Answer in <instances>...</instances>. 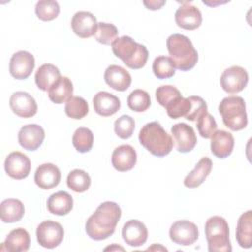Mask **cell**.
I'll list each match as a JSON object with an SVG mask.
<instances>
[{
    "label": "cell",
    "instance_id": "14",
    "mask_svg": "<svg viewBox=\"0 0 252 252\" xmlns=\"http://www.w3.org/2000/svg\"><path fill=\"white\" fill-rule=\"evenodd\" d=\"M44 137V129L37 124L25 125L18 133L19 144L27 151L37 150L41 146Z\"/></svg>",
    "mask_w": 252,
    "mask_h": 252
},
{
    "label": "cell",
    "instance_id": "10",
    "mask_svg": "<svg viewBox=\"0 0 252 252\" xmlns=\"http://www.w3.org/2000/svg\"><path fill=\"white\" fill-rule=\"evenodd\" d=\"M35 66L34 57L32 53L26 50L15 52L9 64V71L13 78L17 80H25L29 78Z\"/></svg>",
    "mask_w": 252,
    "mask_h": 252
},
{
    "label": "cell",
    "instance_id": "41",
    "mask_svg": "<svg viewBox=\"0 0 252 252\" xmlns=\"http://www.w3.org/2000/svg\"><path fill=\"white\" fill-rule=\"evenodd\" d=\"M189 99L191 101V108L189 113L185 116V118L189 121H195L197 118L205 111L208 110V106L206 101L201 97L197 95H192L189 96Z\"/></svg>",
    "mask_w": 252,
    "mask_h": 252
},
{
    "label": "cell",
    "instance_id": "44",
    "mask_svg": "<svg viewBox=\"0 0 252 252\" xmlns=\"http://www.w3.org/2000/svg\"><path fill=\"white\" fill-rule=\"evenodd\" d=\"M107 250H110V251H112V250H124V248L123 247H120V246H116V244H113L112 246H109V247H106L105 249H104V251H107Z\"/></svg>",
    "mask_w": 252,
    "mask_h": 252
},
{
    "label": "cell",
    "instance_id": "26",
    "mask_svg": "<svg viewBox=\"0 0 252 252\" xmlns=\"http://www.w3.org/2000/svg\"><path fill=\"white\" fill-rule=\"evenodd\" d=\"M61 78L59 69L52 64L46 63L41 65L34 76L35 84L41 91L48 92V90Z\"/></svg>",
    "mask_w": 252,
    "mask_h": 252
},
{
    "label": "cell",
    "instance_id": "4",
    "mask_svg": "<svg viewBox=\"0 0 252 252\" xmlns=\"http://www.w3.org/2000/svg\"><path fill=\"white\" fill-rule=\"evenodd\" d=\"M112 52L123 63L134 70L143 68L148 60L149 51L143 44L137 43L127 35L117 37L111 44Z\"/></svg>",
    "mask_w": 252,
    "mask_h": 252
},
{
    "label": "cell",
    "instance_id": "33",
    "mask_svg": "<svg viewBox=\"0 0 252 252\" xmlns=\"http://www.w3.org/2000/svg\"><path fill=\"white\" fill-rule=\"evenodd\" d=\"M89 112L87 100L81 96H72L65 104V113L73 119H82Z\"/></svg>",
    "mask_w": 252,
    "mask_h": 252
},
{
    "label": "cell",
    "instance_id": "16",
    "mask_svg": "<svg viewBox=\"0 0 252 252\" xmlns=\"http://www.w3.org/2000/svg\"><path fill=\"white\" fill-rule=\"evenodd\" d=\"M175 22L178 27L184 30H196L202 24L201 11L196 6L184 2L175 12Z\"/></svg>",
    "mask_w": 252,
    "mask_h": 252
},
{
    "label": "cell",
    "instance_id": "21",
    "mask_svg": "<svg viewBox=\"0 0 252 252\" xmlns=\"http://www.w3.org/2000/svg\"><path fill=\"white\" fill-rule=\"evenodd\" d=\"M105 83L115 91H126L132 82L130 73L121 66L110 65L104 72Z\"/></svg>",
    "mask_w": 252,
    "mask_h": 252
},
{
    "label": "cell",
    "instance_id": "24",
    "mask_svg": "<svg viewBox=\"0 0 252 252\" xmlns=\"http://www.w3.org/2000/svg\"><path fill=\"white\" fill-rule=\"evenodd\" d=\"M212 166H213V162L211 158H209L208 157L202 158L197 162L194 169L190 171L184 178V181H183L184 185L187 188H196L200 186L208 177V175L211 173Z\"/></svg>",
    "mask_w": 252,
    "mask_h": 252
},
{
    "label": "cell",
    "instance_id": "38",
    "mask_svg": "<svg viewBox=\"0 0 252 252\" xmlns=\"http://www.w3.org/2000/svg\"><path fill=\"white\" fill-rule=\"evenodd\" d=\"M196 126L201 137L210 139L212 135L217 131L218 125L215 118L207 111L203 112L196 120Z\"/></svg>",
    "mask_w": 252,
    "mask_h": 252
},
{
    "label": "cell",
    "instance_id": "2",
    "mask_svg": "<svg viewBox=\"0 0 252 252\" xmlns=\"http://www.w3.org/2000/svg\"><path fill=\"white\" fill-rule=\"evenodd\" d=\"M140 144L152 155L162 158L168 155L173 148L171 136L158 121L145 124L139 132Z\"/></svg>",
    "mask_w": 252,
    "mask_h": 252
},
{
    "label": "cell",
    "instance_id": "8",
    "mask_svg": "<svg viewBox=\"0 0 252 252\" xmlns=\"http://www.w3.org/2000/svg\"><path fill=\"white\" fill-rule=\"evenodd\" d=\"M249 76L247 71L240 66H231L225 69L220 79L222 90L228 94L241 92L248 84Z\"/></svg>",
    "mask_w": 252,
    "mask_h": 252
},
{
    "label": "cell",
    "instance_id": "29",
    "mask_svg": "<svg viewBox=\"0 0 252 252\" xmlns=\"http://www.w3.org/2000/svg\"><path fill=\"white\" fill-rule=\"evenodd\" d=\"M236 240L240 247L250 248L252 245V211L243 213L236 225Z\"/></svg>",
    "mask_w": 252,
    "mask_h": 252
},
{
    "label": "cell",
    "instance_id": "31",
    "mask_svg": "<svg viewBox=\"0 0 252 252\" xmlns=\"http://www.w3.org/2000/svg\"><path fill=\"white\" fill-rule=\"evenodd\" d=\"M72 143L79 153H88L93 148L94 134L87 127H79L73 134Z\"/></svg>",
    "mask_w": 252,
    "mask_h": 252
},
{
    "label": "cell",
    "instance_id": "9",
    "mask_svg": "<svg viewBox=\"0 0 252 252\" xmlns=\"http://www.w3.org/2000/svg\"><path fill=\"white\" fill-rule=\"evenodd\" d=\"M169 237L178 245L189 246L197 241L199 237V230L194 222L187 220H181L171 224Z\"/></svg>",
    "mask_w": 252,
    "mask_h": 252
},
{
    "label": "cell",
    "instance_id": "13",
    "mask_svg": "<svg viewBox=\"0 0 252 252\" xmlns=\"http://www.w3.org/2000/svg\"><path fill=\"white\" fill-rule=\"evenodd\" d=\"M12 111L22 118H30L36 114L37 104L35 99L27 92H15L9 100Z\"/></svg>",
    "mask_w": 252,
    "mask_h": 252
},
{
    "label": "cell",
    "instance_id": "6",
    "mask_svg": "<svg viewBox=\"0 0 252 252\" xmlns=\"http://www.w3.org/2000/svg\"><path fill=\"white\" fill-rule=\"evenodd\" d=\"M205 235L210 252H230L228 223L222 217L214 216L205 223Z\"/></svg>",
    "mask_w": 252,
    "mask_h": 252
},
{
    "label": "cell",
    "instance_id": "28",
    "mask_svg": "<svg viewBox=\"0 0 252 252\" xmlns=\"http://www.w3.org/2000/svg\"><path fill=\"white\" fill-rule=\"evenodd\" d=\"M24 204L18 199H6L0 205V217L3 222H17L24 217Z\"/></svg>",
    "mask_w": 252,
    "mask_h": 252
},
{
    "label": "cell",
    "instance_id": "37",
    "mask_svg": "<svg viewBox=\"0 0 252 252\" xmlns=\"http://www.w3.org/2000/svg\"><path fill=\"white\" fill-rule=\"evenodd\" d=\"M190 108L191 101L189 97H183L182 95L177 97L165 107L167 115L172 119L185 117L189 113Z\"/></svg>",
    "mask_w": 252,
    "mask_h": 252
},
{
    "label": "cell",
    "instance_id": "22",
    "mask_svg": "<svg viewBox=\"0 0 252 252\" xmlns=\"http://www.w3.org/2000/svg\"><path fill=\"white\" fill-rule=\"evenodd\" d=\"M94 111L100 116H111L120 108V100L113 94L107 92H98L93 98Z\"/></svg>",
    "mask_w": 252,
    "mask_h": 252
},
{
    "label": "cell",
    "instance_id": "20",
    "mask_svg": "<svg viewBox=\"0 0 252 252\" xmlns=\"http://www.w3.org/2000/svg\"><path fill=\"white\" fill-rule=\"evenodd\" d=\"M234 138L231 133L217 130L211 137V152L219 158H227L233 151Z\"/></svg>",
    "mask_w": 252,
    "mask_h": 252
},
{
    "label": "cell",
    "instance_id": "30",
    "mask_svg": "<svg viewBox=\"0 0 252 252\" xmlns=\"http://www.w3.org/2000/svg\"><path fill=\"white\" fill-rule=\"evenodd\" d=\"M67 186L74 192H85L91 186V177L83 169H74L67 176Z\"/></svg>",
    "mask_w": 252,
    "mask_h": 252
},
{
    "label": "cell",
    "instance_id": "11",
    "mask_svg": "<svg viewBox=\"0 0 252 252\" xmlns=\"http://www.w3.org/2000/svg\"><path fill=\"white\" fill-rule=\"evenodd\" d=\"M31 160L28 156L18 151L10 153L4 162L6 173L16 180L28 177L31 171Z\"/></svg>",
    "mask_w": 252,
    "mask_h": 252
},
{
    "label": "cell",
    "instance_id": "17",
    "mask_svg": "<svg viewBox=\"0 0 252 252\" xmlns=\"http://www.w3.org/2000/svg\"><path fill=\"white\" fill-rule=\"evenodd\" d=\"M122 237L129 246L139 247L146 243L148 229L141 220H130L122 227Z\"/></svg>",
    "mask_w": 252,
    "mask_h": 252
},
{
    "label": "cell",
    "instance_id": "23",
    "mask_svg": "<svg viewBox=\"0 0 252 252\" xmlns=\"http://www.w3.org/2000/svg\"><path fill=\"white\" fill-rule=\"evenodd\" d=\"M30 244L31 237L29 232L22 227H18L9 232L1 245V250L9 252H25L29 250Z\"/></svg>",
    "mask_w": 252,
    "mask_h": 252
},
{
    "label": "cell",
    "instance_id": "7",
    "mask_svg": "<svg viewBox=\"0 0 252 252\" xmlns=\"http://www.w3.org/2000/svg\"><path fill=\"white\" fill-rule=\"evenodd\" d=\"M64 229L62 225L54 220H44L36 228V239L40 246L53 249L63 240Z\"/></svg>",
    "mask_w": 252,
    "mask_h": 252
},
{
    "label": "cell",
    "instance_id": "19",
    "mask_svg": "<svg viewBox=\"0 0 252 252\" xmlns=\"http://www.w3.org/2000/svg\"><path fill=\"white\" fill-rule=\"evenodd\" d=\"M61 179L59 168L53 163L40 164L34 173V182L41 189H51L56 187Z\"/></svg>",
    "mask_w": 252,
    "mask_h": 252
},
{
    "label": "cell",
    "instance_id": "36",
    "mask_svg": "<svg viewBox=\"0 0 252 252\" xmlns=\"http://www.w3.org/2000/svg\"><path fill=\"white\" fill-rule=\"evenodd\" d=\"M118 30L110 23L100 22L97 23V28L94 33V38L101 44L111 45L112 42L117 38Z\"/></svg>",
    "mask_w": 252,
    "mask_h": 252
},
{
    "label": "cell",
    "instance_id": "15",
    "mask_svg": "<svg viewBox=\"0 0 252 252\" xmlns=\"http://www.w3.org/2000/svg\"><path fill=\"white\" fill-rule=\"evenodd\" d=\"M71 27L75 34L82 38H88L94 35L97 22L96 18L87 11H79L75 13L71 20Z\"/></svg>",
    "mask_w": 252,
    "mask_h": 252
},
{
    "label": "cell",
    "instance_id": "43",
    "mask_svg": "<svg viewBox=\"0 0 252 252\" xmlns=\"http://www.w3.org/2000/svg\"><path fill=\"white\" fill-rule=\"evenodd\" d=\"M162 250V251H167V249L166 248H164V247H162V246H160V245H158V244H154L152 247H149L147 250Z\"/></svg>",
    "mask_w": 252,
    "mask_h": 252
},
{
    "label": "cell",
    "instance_id": "5",
    "mask_svg": "<svg viewBox=\"0 0 252 252\" xmlns=\"http://www.w3.org/2000/svg\"><path fill=\"white\" fill-rule=\"evenodd\" d=\"M219 112L223 124L232 131L244 129L248 124L245 101L241 96L224 97L219 104Z\"/></svg>",
    "mask_w": 252,
    "mask_h": 252
},
{
    "label": "cell",
    "instance_id": "35",
    "mask_svg": "<svg viewBox=\"0 0 252 252\" xmlns=\"http://www.w3.org/2000/svg\"><path fill=\"white\" fill-rule=\"evenodd\" d=\"M153 72L159 80L168 79L174 76L175 67L168 56H158L153 62Z\"/></svg>",
    "mask_w": 252,
    "mask_h": 252
},
{
    "label": "cell",
    "instance_id": "34",
    "mask_svg": "<svg viewBox=\"0 0 252 252\" xmlns=\"http://www.w3.org/2000/svg\"><path fill=\"white\" fill-rule=\"evenodd\" d=\"M59 4L54 0H40L35 5V14L37 18L44 22L54 20L59 15Z\"/></svg>",
    "mask_w": 252,
    "mask_h": 252
},
{
    "label": "cell",
    "instance_id": "27",
    "mask_svg": "<svg viewBox=\"0 0 252 252\" xmlns=\"http://www.w3.org/2000/svg\"><path fill=\"white\" fill-rule=\"evenodd\" d=\"M74 87L68 77H61L49 90L48 97L56 104L67 102L73 96Z\"/></svg>",
    "mask_w": 252,
    "mask_h": 252
},
{
    "label": "cell",
    "instance_id": "1",
    "mask_svg": "<svg viewBox=\"0 0 252 252\" xmlns=\"http://www.w3.org/2000/svg\"><path fill=\"white\" fill-rule=\"evenodd\" d=\"M121 218V209L115 202L101 203L86 221V232L94 240H103L111 236Z\"/></svg>",
    "mask_w": 252,
    "mask_h": 252
},
{
    "label": "cell",
    "instance_id": "42",
    "mask_svg": "<svg viewBox=\"0 0 252 252\" xmlns=\"http://www.w3.org/2000/svg\"><path fill=\"white\" fill-rule=\"evenodd\" d=\"M143 4L147 7L149 10H158L160 9L164 4L165 1H158V0H151V1H143Z\"/></svg>",
    "mask_w": 252,
    "mask_h": 252
},
{
    "label": "cell",
    "instance_id": "18",
    "mask_svg": "<svg viewBox=\"0 0 252 252\" xmlns=\"http://www.w3.org/2000/svg\"><path fill=\"white\" fill-rule=\"evenodd\" d=\"M136 162L137 153L135 149L130 145H121L115 148L112 153V166L120 172L131 170L136 165Z\"/></svg>",
    "mask_w": 252,
    "mask_h": 252
},
{
    "label": "cell",
    "instance_id": "39",
    "mask_svg": "<svg viewBox=\"0 0 252 252\" xmlns=\"http://www.w3.org/2000/svg\"><path fill=\"white\" fill-rule=\"evenodd\" d=\"M179 96H181V93L171 85H163L156 90V98L164 108Z\"/></svg>",
    "mask_w": 252,
    "mask_h": 252
},
{
    "label": "cell",
    "instance_id": "3",
    "mask_svg": "<svg viewBox=\"0 0 252 252\" xmlns=\"http://www.w3.org/2000/svg\"><path fill=\"white\" fill-rule=\"evenodd\" d=\"M166 47L169 58L178 70L189 71L198 62L197 50L193 46L192 41L183 34L173 33L169 35L166 39Z\"/></svg>",
    "mask_w": 252,
    "mask_h": 252
},
{
    "label": "cell",
    "instance_id": "32",
    "mask_svg": "<svg viewBox=\"0 0 252 252\" xmlns=\"http://www.w3.org/2000/svg\"><path fill=\"white\" fill-rule=\"evenodd\" d=\"M127 104L129 108L135 112H144L151 105L150 94L141 89L134 90L128 95Z\"/></svg>",
    "mask_w": 252,
    "mask_h": 252
},
{
    "label": "cell",
    "instance_id": "12",
    "mask_svg": "<svg viewBox=\"0 0 252 252\" xmlns=\"http://www.w3.org/2000/svg\"><path fill=\"white\" fill-rule=\"evenodd\" d=\"M171 134L175 148L179 153H189L197 144V137L194 129L186 123L180 122L174 124L171 127Z\"/></svg>",
    "mask_w": 252,
    "mask_h": 252
},
{
    "label": "cell",
    "instance_id": "25",
    "mask_svg": "<svg viewBox=\"0 0 252 252\" xmlns=\"http://www.w3.org/2000/svg\"><path fill=\"white\" fill-rule=\"evenodd\" d=\"M73 198L66 191L53 193L47 199L48 211L56 216H65L73 209Z\"/></svg>",
    "mask_w": 252,
    "mask_h": 252
},
{
    "label": "cell",
    "instance_id": "40",
    "mask_svg": "<svg viewBox=\"0 0 252 252\" xmlns=\"http://www.w3.org/2000/svg\"><path fill=\"white\" fill-rule=\"evenodd\" d=\"M135 120L130 115H122L114 122L115 134L121 139H128L133 135Z\"/></svg>",
    "mask_w": 252,
    "mask_h": 252
}]
</instances>
